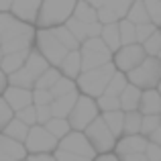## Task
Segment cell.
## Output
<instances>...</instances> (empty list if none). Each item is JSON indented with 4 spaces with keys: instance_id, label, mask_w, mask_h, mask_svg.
I'll use <instances>...</instances> for the list:
<instances>
[{
    "instance_id": "obj_13",
    "label": "cell",
    "mask_w": 161,
    "mask_h": 161,
    "mask_svg": "<svg viewBox=\"0 0 161 161\" xmlns=\"http://www.w3.org/2000/svg\"><path fill=\"white\" fill-rule=\"evenodd\" d=\"M43 6V0H14L10 12L16 16L19 20L27 25H37L39 19V10Z\"/></svg>"
},
{
    "instance_id": "obj_7",
    "label": "cell",
    "mask_w": 161,
    "mask_h": 161,
    "mask_svg": "<svg viewBox=\"0 0 161 161\" xmlns=\"http://www.w3.org/2000/svg\"><path fill=\"white\" fill-rule=\"evenodd\" d=\"M98 104H96V98H90V96L86 94H80L78 102H75L74 110H71L69 114V126L71 130H80V133H84V130L88 129V126L92 125V122L98 118Z\"/></svg>"
},
{
    "instance_id": "obj_11",
    "label": "cell",
    "mask_w": 161,
    "mask_h": 161,
    "mask_svg": "<svg viewBox=\"0 0 161 161\" xmlns=\"http://www.w3.org/2000/svg\"><path fill=\"white\" fill-rule=\"evenodd\" d=\"M57 149L61 151H67V153H74V155H80V157H86V159H96V149L92 147V143L88 141V137L80 130H71L67 137H63L59 141V147Z\"/></svg>"
},
{
    "instance_id": "obj_3",
    "label": "cell",
    "mask_w": 161,
    "mask_h": 161,
    "mask_svg": "<svg viewBox=\"0 0 161 161\" xmlns=\"http://www.w3.org/2000/svg\"><path fill=\"white\" fill-rule=\"evenodd\" d=\"M114 74H116V65H114V61H110L102 67H96V69H90V71H82V75L75 80V84L82 90V94L90 96V98H100L106 92V88H108V84H110Z\"/></svg>"
},
{
    "instance_id": "obj_34",
    "label": "cell",
    "mask_w": 161,
    "mask_h": 161,
    "mask_svg": "<svg viewBox=\"0 0 161 161\" xmlns=\"http://www.w3.org/2000/svg\"><path fill=\"white\" fill-rule=\"evenodd\" d=\"M75 88H78L75 80H69V78H65V75H61L59 82L51 88V96H53V100L61 98V96H67V94H71V92H78Z\"/></svg>"
},
{
    "instance_id": "obj_1",
    "label": "cell",
    "mask_w": 161,
    "mask_h": 161,
    "mask_svg": "<svg viewBox=\"0 0 161 161\" xmlns=\"http://www.w3.org/2000/svg\"><path fill=\"white\" fill-rule=\"evenodd\" d=\"M37 31L33 25L19 20L12 12H0V47L6 53L31 51Z\"/></svg>"
},
{
    "instance_id": "obj_33",
    "label": "cell",
    "mask_w": 161,
    "mask_h": 161,
    "mask_svg": "<svg viewBox=\"0 0 161 161\" xmlns=\"http://www.w3.org/2000/svg\"><path fill=\"white\" fill-rule=\"evenodd\" d=\"M143 126V114L139 110L125 112V135H141Z\"/></svg>"
},
{
    "instance_id": "obj_9",
    "label": "cell",
    "mask_w": 161,
    "mask_h": 161,
    "mask_svg": "<svg viewBox=\"0 0 161 161\" xmlns=\"http://www.w3.org/2000/svg\"><path fill=\"white\" fill-rule=\"evenodd\" d=\"M25 147L31 155H41V153H55V149L59 147V141L49 133L45 126L35 125L29 130V137L25 141Z\"/></svg>"
},
{
    "instance_id": "obj_26",
    "label": "cell",
    "mask_w": 161,
    "mask_h": 161,
    "mask_svg": "<svg viewBox=\"0 0 161 161\" xmlns=\"http://www.w3.org/2000/svg\"><path fill=\"white\" fill-rule=\"evenodd\" d=\"M126 20H130L133 25H147L151 23L149 19V12H147V6H145V0H135L133 6H130L129 14H126Z\"/></svg>"
},
{
    "instance_id": "obj_14",
    "label": "cell",
    "mask_w": 161,
    "mask_h": 161,
    "mask_svg": "<svg viewBox=\"0 0 161 161\" xmlns=\"http://www.w3.org/2000/svg\"><path fill=\"white\" fill-rule=\"evenodd\" d=\"M27 147L25 143H19L14 139L0 133V159L2 161H25L27 159Z\"/></svg>"
},
{
    "instance_id": "obj_17",
    "label": "cell",
    "mask_w": 161,
    "mask_h": 161,
    "mask_svg": "<svg viewBox=\"0 0 161 161\" xmlns=\"http://www.w3.org/2000/svg\"><path fill=\"white\" fill-rule=\"evenodd\" d=\"M59 71H61V75H65L69 80H78L82 75L84 69H82V53H80V49L69 51L65 55V59L59 65Z\"/></svg>"
},
{
    "instance_id": "obj_52",
    "label": "cell",
    "mask_w": 161,
    "mask_h": 161,
    "mask_svg": "<svg viewBox=\"0 0 161 161\" xmlns=\"http://www.w3.org/2000/svg\"><path fill=\"white\" fill-rule=\"evenodd\" d=\"M120 161H149L145 157V153H139V155H126V157H120Z\"/></svg>"
},
{
    "instance_id": "obj_6",
    "label": "cell",
    "mask_w": 161,
    "mask_h": 161,
    "mask_svg": "<svg viewBox=\"0 0 161 161\" xmlns=\"http://www.w3.org/2000/svg\"><path fill=\"white\" fill-rule=\"evenodd\" d=\"M80 53H82V69L84 71L102 67V65H106V63H110L114 59V53L106 47V43H104L100 37L84 41L82 47H80Z\"/></svg>"
},
{
    "instance_id": "obj_12",
    "label": "cell",
    "mask_w": 161,
    "mask_h": 161,
    "mask_svg": "<svg viewBox=\"0 0 161 161\" xmlns=\"http://www.w3.org/2000/svg\"><path fill=\"white\" fill-rule=\"evenodd\" d=\"M147 145H149V139L143 137V135H122L116 141L114 147V153L118 157H126V155H139L145 153Z\"/></svg>"
},
{
    "instance_id": "obj_42",
    "label": "cell",
    "mask_w": 161,
    "mask_h": 161,
    "mask_svg": "<svg viewBox=\"0 0 161 161\" xmlns=\"http://www.w3.org/2000/svg\"><path fill=\"white\" fill-rule=\"evenodd\" d=\"M14 118H19V120L25 122L27 126H35L37 125V110H35V106L23 108V110H19V112H14Z\"/></svg>"
},
{
    "instance_id": "obj_40",
    "label": "cell",
    "mask_w": 161,
    "mask_h": 161,
    "mask_svg": "<svg viewBox=\"0 0 161 161\" xmlns=\"http://www.w3.org/2000/svg\"><path fill=\"white\" fill-rule=\"evenodd\" d=\"M161 126V116L157 114H149V116H143V126H141V135L143 137H149L153 130H157Z\"/></svg>"
},
{
    "instance_id": "obj_53",
    "label": "cell",
    "mask_w": 161,
    "mask_h": 161,
    "mask_svg": "<svg viewBox=\"0 0 161 161\" xmlns=\"http://www.w3.org/2000/svg\"><path fill=\"white\" fill-rule=\"evenodd\" d=\"M86 2L90 4L92 8H96V10H100V8H104V6H106V2H108V0H86Z\"/></svg>"
},
{
    "instance_id": "obj_16",
    "label": "cell",
    "mask_w": 161,
    "mask_h": 161,
    "mask_svg": "<svg viewBox=\"0 0 161 161\" xmlns=\"http://www.w3.org/2000/svg\"><path fill=\"white\" fill-rule=\"evenodd\" d=\"M65 27L74 33V37L80 41V43H84V41H88V39H96V37H100V33H102V25L100 23L88 25V23H82V20L74 19V16L67 20Z\"/></svg>"
},
{
    "instance_id": "obj_27",
    "label": "cell",
    "mask_w": 161,
    "mask_h": 161,
    "mask_svg": "<svg viewBox=\"0 0 161 161\" xmlns=\"http://www.w3.org/2000/svg\"><path fill=\"white\" fill-rule=\"evenodd\" d=\"M8 86L25 88V90H35V78L27 71V67H23V69H19V71L8 75Z\"/></svg>"
},
{
    "instance_id": "obj_35",
    "label": "cell",
    "mask_w": 161,
    "mask_h": 161,
    "mask_svg": "<svg viewBox=\"0 0 161 161\" xmlns=\"http://www.w3.org/2000/svg\"><path fill=\"white\" fill-rule=\"evenodd\" d=\"M133 2H135V0H108V2H106V8L112 12L114 16H116L118 23H120L122 19H126V14H129Z\"/></svg>"
},
{
    "instance_id": "obj_30",
    "label": "cell",
    "mask_w": 161,
    "mask_h": 161,
    "mask_svg": "<svg viewBox=\"0 0 161 161\" xmlns=\"http://www.w3.org/2000/svg\"><path fill=\"white\" fill-rule=\"evenodd\" d=\"M126 86H129V78H126V74H122V71L116 69V74L112 75V80H110L108 88L104 94L108 96H114V98H120V94L126 90Z\"/></svg>"
},
{
    "instance_id": "obj_38",
    "label": "cell",
    "mask_w": 161,
    "mask_h": 161,
    "mask_svg": "<svg viewBox=\"0 0 161 161\" xmlns=\"http://www.w3.org/2000/svg\"><path fill=\"white\" fill-rule=\"evenodd\" d=\"M96 104L102 112H114V110H120V98H114V96L102 94L100 98H96Z\"/></svg>"
},
{
    "instance_id": "obj_18",
    "label": "cell",
    "mask_w": 161,
    "mask_h": 161,
    "mask_svg": "<svg viewBox=\"0 0 161 161\" xmlns=\"http://www.w3.org/2000/svg\"><path fill=\"white\" fill-rule=\"evenodd\" d=\"M139 112L143 116H149V114L161 116V94H159V90H145L143 92Z\"/></svg>"
},
{
    "instance_id": "obj_19",
    "label": "cell",
    "mask_w": 161,
    "mask_h": 161,
    "mask_svg": "<svg viewBox=\"0 0 161 161\" xmlns=\"http://www.w3.org/2000/svg\"><path fill=\"white\" fill-rule=\"evenodd\" d=\"M80 94L78 92H71L67 96H61V98H55L51 102V112L55 118H69L71 110H74L75 102H78Z\"/></svg>"
},
{
    "instance_id": "obj_15",
    "label": "cell",
    "mask_w": 161,
    "mask_h": 161,
    "mask_svg": "<svg viewBox=\"0 0 161 161\" xmlns=\"http://www.w3.org/2000/svg\"><path fill=\"white\" fill-rule=\"evenodd\" d=\"M2 98L6 100V104L14 110V112H19V110H23V108L33 106V90H25V88L8 86L6 92L2 94Z\"/></svg>"
},
{
    "instance_id": "obj_51",
    "label": "cell",
    "mask_w": 161,
    "mask_h": 161,
    "mask_svg": "<svg viewBox=\"0 0 161 161\" xmlns=\"http://www.w3.org/2000/svg\"><path fill=\"white\" fill-rule=\"evenodd\" d=\"M94 161H120V157L116 153H106V155H98Z\"/></svg>"
},
{
    "instance_id": "obj_28",
    "label": "cell",
    "mask_w": 161,
    "mask_h": 161,
    "mask_svg": "<svg viewBox=\"0 0 161 161\" xmlns=\"http://www.w3.org/2000/svg\"><path fill=\"white\" fill-rule=\"evenodd\" d=\"M29 130H31V126H27L25 122H20L19 118H12L10 125H8L2 133L6 135V137L19 141V143H25V141H27V137H29Z\"/></svg>"
},
{
    "instance_id": "obj_20",
    "label": "cell",
    "mask_w": 161,
    "mask_h": 161,
    "mask_svg": "<svg viewBox=\"0 0 161 161\" xmlns=\"http://www.w3.org/2000/svg\"><path fill=\"white\" fill-rule=\"evenodd\" d=\"M141 96H143V90H139L137 86L129 84L126 90L120 94V110L122 112H135L141 106Z\"/></svg>"
},
{
    "instance_id": "obj_22",
    "label": "cell",
    "mask_w": 161,
    "mask_h": 161,
    "mask_svg": "<svg viewBox=\"0 0 161 161\" xmlns=\"http://www.w3.org/2000/svg\"><path fill=\"white\" fill-rule=\"evenodd\" d=\"M31 51H33V49H31ZM31 51L6 53V55L2 57V63H0V69H2L6 75H10V74H14V71L23 69V67H25V63H27V57H29V53H31Z\"/></svg>"
},
{
    "instance_id": "obj_59",
    "label": "cell",
    "mask_w": 161,
    "mask_h": 161,
    "mask_svg": "<svg viewBox=\"0 0 161 161\" xmlns=\"http://www.w3.org/2000/svg\"><path fill=\"white\" fill-rule=\"evenodd\" d=\"M25 161H27V159H25Z\"/></svg>"
},
{
    "instance_id": "obj_57",
    "label": "cell",
    "mask_w": 161,
    "mask_h": 161,
    "mask_svg": "<svg viewBox=\"0 0 161 161\" xmlns=\"http://www.w3.org/2000/svg\"><path fill=\"white\" fill-rule=\"evenodd\" d=\"M157 59H159V61H161V51H159V55H157Z\"/></svg>"
},
{
    "instance_id": "obj_54",
    "label": "cell",
    "mask_w": 161,
    "mask_h": 161,
    "mask_svg": "<svg viewBox=\"0 0 161 161\" xmlns=\"http://www.w3.org/2000/svg\"><path fill=\"white\" fill-rule=\"evenodd\" d=\"M14 0H0V12H10Z\"/></svg>"
},
{
    "instance_id": "obj_23",
    "label": "cell",
    "mask_w": 161,
    "mask_h": 161,
    "mask_svg": "<svg viewBox=\"0 0 161 161\" xmlns=\"http://www.w3.org/2000/svg\"><path fill=\"white\" fill-rule=\"evenodd\" d=\"M100 39L106 43V47L110 49V51L116 53L118 49L122 47V41H120V27H118V23L104 25V27H102V33H100Z\"/></svg>"
},
{
    "instance_id": "obj_43",
    "label": "cell",
    "mask_w": 161,
    "mask_h": 161,
    "mask_svg": "<svg viewBox=\"0 0 161 161\" xmlns=\"http://www.w3.org/2000/svg\"><path fill=\"white\" fill-rule=\"evenodd\" d=\"M53 96L47 90H33V106H51Z\"/></svg>"
},
{
    "instance_id": "obj_49",
    "label": "cell",
    "mask_w": 161,
    "mask_h": 161,
    "mask_svg": "<svg viewBox=\"0 0 161 161\" xmlns=\"http://www.w3.org/2000/svg\"><path fill=\"white\" fill-rule=\"evenodd\" d=\"M6 88H8V75L4 74L2 69H0V96L6 92Z\"/></svg>"
},
{
    "instance_id": "obj_37",
    "label": "cell",
    "mask_w": 161,
    "mask_h": 161,
    "mask_svg": "<svg viewBox=\"0 0 161 161\" xmlns=\"http://www.w3.org/2000/svg\"><path fill=\"white\" fill-rule=\"evenodd\" d=\"M143 47H145V53L149 55V57H157L159 51H161V29H157V31L143 43Z\"/></svg>"
},
{
    "instance_id": "obj_46",
    "label": "cell",
    "mask_w": 161,
    "mask_h": 161,
    "mask_svg": "<svg viewBox=\"0 0 161 161\" xmlns=\"http://www.w3.org/2000/svg\"><path fill=\"white\" fill-rule=\"evenodd\" d=\"M53 157L57 161H92V159H86V157H80V155H74V153H67V151H61V149H55Z\"/></svg>"
},
{
    "instance_id": "obj_41",
    "label": "cell",
    "mask_w": 161,
    "mask_h": 161,
    "mask_svg": "<svg viewBox=\"0 0 161 161\" xmlns=\"http://www.w3.org/2000/svg\"><path fill=\"white\" fill-rule=\"evenodd\" d=\"M12 118H14V110L8 106L4 98H0V133H2V130L10 125Z\"/></svg>"
},
{
    "instance_id": "obj_45",
    "label": "cell",
    "mask_w": 161,
    "mask_h": 161,
    "mask_svg": "<svg viewBox=\"0 0 161 161\" xmlns=\"http://www.w3.org/2000/svg\"><path fill=\"white\" fill-rule=\"evenodd\" d=\"M35 110H37V125H41V126H45L53 118L51 106H35Z\"/></svg>"
},
{
    "instance_id": "obj_36",
    "label": "cell",
    "mask_w": 161,
    "mask_h": 161,
    "mask_svg": "<svg viewBox=\"0 0 161 161\" xmlns=\"http://www.w3.org/2000/svg\"><path fill=\"white\" fill-rule=\"evenodd\" d=\"M118 27H120V41H122V47H125V45L137 43V25H133L130 20L122 19L120 23H118Z\"/></svg>"
},
{
    "instance_id": "obj_32",
    "label": "cell",
    "mask_w": 161,
    "mask_h": 161,
    "mask_svg": "<svg viewBox=\"0 0 161 161\" xmlns=\"http://www.w3.org/2000/svg\"><path fill=\"white\" fill-rule=\"evenodd\" d=\"M53 33H55V37H57L59 41H61V45L67 49V51H75V49H80L82 47V43H80L78 39L74 37V33L69 31V29L63 25V27H57V29H53Z\"/></svg>"
},
{
    "instance_id": "obj_29",
    "label": "cell",
    "mask_w": 161,
    "mask_h": 161,
    "mask_svg": "<svg viewBox=\"0 0 161 161\" xmlns=\"http://www.w3.org/2000/svg\"><path fill=\"white\" fill-rule=\"evenodd\" d=\"M45 129H47L57 141H61L63 137H67V135L71 133V126H69V120H67V118H55L53 116L51 120L45 125Z\"/></svg>"
},
{
    "instance_id": "obj_4",
    "label": "cell",
    "mask_w": 161,
    "mask_h": 161,
    "mask_svg": "<svg viewBox=\"0 0 161 161\" xmlns=\"http://www.w3.org/2000/svg\"><path fill=\"white\" fill-rule=\"evenodd\" d=\"M129 84L137 86L139 90H157V86L161 84V61L157 57H149L147 55L145 61L139 67H135L133 71L126 74Z\"/></svg>"
},
{
    "instance_id": "obj_21",
    "label": "cell",
    "mask_w": 161,
    "mask_h": 161,
    "mask_svg": "<svg viewBox=\"0 0 161 161\" xmlns=\"http://www.w3.org/2000/svg\"><path fill=\"white\" fill-rule=\"evenodd\" d=\"M25 67H27V71L33 75V78H35V82H37V80H39L51 65H49V61H47V59H45L39 51H37V49H33V51L29 53V57H27Z\"/></svg>"
},
{
    "instance_id": "obj_10",
    "label": "cell",
    "mask_w": 161,
    "mask_h": 161,
    "mask_svg": "<svg viewBox=\"0 0 161 161\" xmlns=\"http://www.w3.org/2000/svg\"><path fill=\"white\" fill-rule=\"evenodd\" d=\"M147 53H145V47L141 43H133V45H125L120 47L116 53H114V65H116L118 71L122 74H129L133 71L135 67H139L143 61H145Z\"/></svg>"
},
{
    "instance_id": "obj_31",
    "label": "cell",
    "mask_w": 161,
    "mask_h": 161,
    "mask_svg": "<svg viewBox=\"0 0 161 161\" xmlns=\"http://www.w3.org/2000/svg\"><path fill=\"white\" fill-rule=\"evenodd\" d=\"M59 78H61L59 67H49V69L35 82V90H47V92H51V88L59 82Z\"/></svg>"
},
{
    "instance_id": "obj_56",
    "label": "cell",
    "mask_w": 161,
    "mask_h": 161,
    "mask_svg": "<svg viewBox=\"0 0 161 161\" xmlns=\"http://www.w3.org/2000/svg\"><path fill=\"white\" fill-rule=\"evenodd\" d=\"M157 90H159V94H161V84H159V86H157Z\"/></svg>"
},
{
    "instance_id": "obj_55",
    "label": "cell",
    "mask_w": 161,
    "mask_h": 161,
    "mask_svg": "<svg viewBox=\"0 0 161 161\" xmlns=\"http://www.w3.org/2000/svg\"><path fill=\"white\" fill-rule=\"evenodd\" d=\"M2 57H4V51H2V47H0V63H2Z\"/></svg>"
},
{
    "instance_id": "obj_2",
    "label": "cell",
    "mask_w": 161,
    "mask_h": 161,
    "mask_svg": "<svg viewBox=\"0 0 161 161\" xmlns=\"http://www.w3.org/2000/svg\"><path fill=\"white\" fill-rule=\"evenodd\" d=\"M75 4L78 0H43L37 19L39 29H57L67 25V20L74 16Z\"/></svg>"
},
{
    "instance_id": "obj_39",
    "label": "cell",
    "mask_w": 161,
    "mask_h": 161,
    "mask_svg": "<svg viewBox=\"0 0 161 161\" xmlns=\"http://www.w3.org/2000/svg\"><path fill=\"white\" fill-rule=\"evenodd\" d=\"M147 12H149L151 23L157 29H161V0H145Z\"/></svg>"
},
{
    "instance_id": "obj_47",
    "label": "cell",
    "mask_w": 161,
    "mask_h": 161,
    "mask_svg": "<svg viewBox=\"0 0 161 161\" xmlns=\"http://www.w3.org/2000/svg\"><path fill=\"white\" fill-rule=\"evenodd\" d=\"M145 157L149 161H161V145H155V143H149L145 151Z\"/></svg>"
},
{
    "instance_id": "obj_48",
    "label": "cell",
    "mask_w": 161,
    "mask_h": 161,
    "mask_svg": "<svg viewBox=\"0 0 161 161\" xmlns=\"http://www.w3.org/2000/svg\"><path fill=\"white\" fill-rule=\"evenodd\" d=\"M27 161H57L51 153H41V155H29Z\"/></svg>"
},
{
    "instance_id": "obj_24",
    "label": "cell",
    "mask_w": 161,
    "mask_h": 161,
    "mask_svg": "<svg viewBox=\"0 0 161 161\" xmlns=\"http://www.w3.org/2000/svg\"><path fill=\"white\" fill-rule=\"evenodd\" d=\"M104 122L108 125V129L112 130V135L116 139H120L125 135V112L122 110H114V112H104L102 114Z\"/></svg>"
},
{
    "instance_id": "obj_44",
    "label": "cell",
    "mask_w": 161,
    "mask_h": 161,
    "mask_svg": "<svg viewBox=\"0 0 161 161\" xmlns=\"http://www.w3.org/2000/svg\"><path fill=\"white\" fill-rule=\"evenodd\" d=\"M157 31V27H155L153 23H147V25H139L137 27V43H145L147 39H149L151 35H153V33Z\"/></svg>"
},
{
    "instance_id": "obj_25",
    "label": "cell",
    "mask_w": 161,
    "mask_h": 161,
    "mask_svg": "<svg viewBox=\"0 0 161 161\" xmlns=\"http://www.w3.org/2000/svg\"><path fill=\"white\" fill-rule=\"evenodd\" d=\"M74 19L82 20V23H88V25H96L98 23V10L92 8L86 0H78L75 10H74Z\"/></svg>"
},
{
    "instance_id": "obj_50",
    "label": "cell",
    "mask_w": 161,
    "mask_h": 161,
    "mask_svg": "<svg viewBox=\"0 0 161 161\" xmlns=\"http://www.w3.org/2000/svg\"><path fill=\"white\" fill-rule=\"evenodd\" d=\"M147 139H149V143H155V145H161V126H159L157 130H153V133H151V135H149Z\"/></svg>"
},
{
    "instance_id": "obj_8",
    "label": "cell",
    "mask_w": 161,
    "mask_h": 161,
    "mask_svg": "<svg viewBox=\"0 0 161 161\" xmlns=\"http://www.w3.org/2000/svg\"><path fill=\"white\" fill-rule=\"evenodd\" d=\"M84 135H86L88 141L92 143V147L96 149V153H100V155L110 153V151L116 147V141H118V139L112 135V130L108 129V125L104 122L102 116L96 118V120L84 130Z\"/></svg>"
},
{
    "instance_id": "obj_5",
    "label": "cell",
    "mask_w": 161,
    "mask_h": 161,
    "mask_svg": "<svg viewBox=\"0 0 161 161\" xmlns=\"http://www.w3.org/2000/svg\"><path fill=\"white\" fill-rule=\"evenodd\" d=\"M35 45H37V51L47 59L51 67H59L61 61L65 59V55L69 53L61 45V41L55 37L53 29H39L35 37Z\"/></svg>"
},
{
    "instance_id": "obj_58",
    "label": "cell",
    "mask_w": 161,
    "mask_h": 161,
    "mask_svg": "<svg viewBox=\"0 0 161 161\" xmlns=\"http://www.w3.org/2000/svg\"><path fill=\"white\" fill-rule=\"evenodd\" d=\"M0 161H2V159H0Z\"/></svg>"
}]
</instances>
